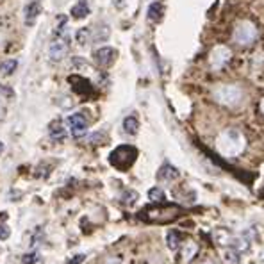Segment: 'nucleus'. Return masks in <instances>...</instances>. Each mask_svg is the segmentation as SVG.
<instances>
[{"label":"nucleus","mask_w":264,"mask_h":264,"mask_svg":"<svg viewBox=\"0 0 264 264\" xmlns=\"http://www.w3.org/2000/svg\"><path fill=\"white\" fill-rule=\"evenodd\" d=\"M84 259H86L84 254H79V255H75L73 259H70L68 264H81V262H84Z\"/></svg>","instance_id":"nucleus-26"},{"label":"nucleus","mask_w":264,"mask_h":264,"mask_svg":"<svg viewBox=\"0 0 264 264\" xmlns=\"http://www.w3.org/2000/svg\"><path fill=\"white\" fill-rule=\"evenodd\" d=\"M231 59V50L227 47H216L211 52V66L214 70H220L227 65V61Z\"/></svg>","instance_id":"nucleus-8"},{"label":"nucleus","mask_w":264,"mask_h":264,"mask_svg":"<svg viewBox=\"0 0 264 264\" xmlns=\"http://www.w3.org/2000/svg\"><path fill=\"white\" fill-rule=\"evenodd\" d=\"M166 244H168V248L172 252H177L180 244V234L177 231H168V234H166Z\"/></svg>","instance_id":"nucleus-19"},{"label":"nucleus","mask_w":264,"mask_h":264,"mask_svg":"<svg viewBox=\"0 0 264 264\" xmlns=\"http://www.w3.org/2000/svg\"><path fill=\"white\" fill-rule=\"evenodd\" d=\"M138 129H139V122L136 116H127V118L123 120V130H125L127 134L134 136L136 132H138Z\"/></svg>","instance_id":"nucleus-20"},{"label":"nucleus","mask_w":264,"mask_h":264,"mask_svg":"<svg viewBox=\"0 0 264 264\" xmlns=\"http://www.w3.org/2000/svg\"><path fill=\"white\" fill-rule=\"evenodd\" d=\"M261 111H262V112H264V99H262V100H261Z\"/></svg>","instance_id":"nucleus-28"},{"label":"nucleus","mask_w":264,"mask_h":264,"mask_svg":"<svg viewBox=\"0 0 264 264\" xmlns=\"http://www.w3.org/2000/svg\"><path fill=\"white\" fill-rule=\"evenodd\" d=\"M115 6L116 9L123 11V13L127 14H132L134 11H138L139 0H115Z\"/></svg>","instance_id":"nucleus-14"},{"label":"nucleus","mask_w":264,"mask_h":264,"mask_svg":"<svg viewBox=\"0 0 264 264\" xmlns=\"http://www.w3.org/2000/svg\"><path fill=\"white\" fill-rule=\"evenodd\" d=\"M16 66H18L16 59H6V61L0 63V75H2V77H9V75H13V71L16 70Z\"/></svg>","instance_id":"nucleus-18"},{"label":"nucleus","mask_w":264,"mask_h":264,"mask_svg":"<svg viewBox=\"0 0 264 264\" xmlns=\"http://www.w3.org/2000/svg\"><path fill=\"white\" fill-rule=\"evenodd\" d=\"M216 148L221 156L225 157H236L243 152L244 148V138L239 130L236 129H227L220 134L216 141Z\"/></svg>","instance_id":"nucleus-1"},{"label":"nucleus","mask_w":264,"mask_h":264,"mask_svg":"<svg viewBox=\"0 0 264 264\" xmlns=\"http://www.w3.org/2000/svg\"><path fill=\"white\" fill-rule=\"evenodd\" d=\"M148 200L150 202H164L166 200V193L164 190H161V187H152V190H148Z\"/></svg>","instance_id":"nucleus-21"},{"label":"nucleus","mask_w":264,"mask_h":264,"mask_svg":"<svg viewBox=\"0 0 264 264\" xmlns=\"http://www.w3.org/2000/svg\"><path fill=\"white\" fill-rule=\"evenodd\" d=\"M116 55H118V52H116L112 47H102L99 50H95L93 58H95L97 65L105 68V66H111L112 63L116 61Z\"/></svg>","instance_id":"nucleus-7"},{"label":"nucleus","mask_w":264,"mask_h":264,"mask_svg":"<svg viewBox=\"0 0 264 264\" xmlns=\"http://www.w3.org/2000/svg\"><path fill=\"white\" fill-rule=\"evenodd\" d=\"M109 34H111V31H109V25H99V27H97V32L93 34V41L107 40Z\"/></svg>","instance_id":"nucleus-22"},{"label":"nucleus","mask_w":264,"mask_h":264,"mask_svg":"<svg viewBox=\"0 0 264 264\" xmlns=\"http://www.w3.org/2000/svg\"><path fill=\"white\" fill-rule=\"evenodd\" d=\"M37 261H40V254L37 252H31V254H27L24 257V264H34Z\"/></svg>","instance_id":"nucleus-24"},{"label":"nucleus","mask_w":264,"mask_h":264,"mask_svg":"<svg viewBox=\"0 0 264 264\" xmlns=\"http://www.w3.org/2000/svg\"><path fill=\"white\" fill-rule=\"evenodd\" d=\"M68 50H70V36L66 32V18L61 16V24L55 29L54 40L48 47V58L52 63H59L68 55Z\"/></svg>","instance_id":"nucleus-2"},{"label":"nucleus","mask_w":264,"mask_h":264,"mask_svg":"<svg viewBox=\"0 0 264 264\" xmlns=\"http://www.w3.org/2000/svg\"><path fill=\"white\" fill-rule=\"evenodd\" d=\"M136 157H138V150L130 145H122L118 148H115L109 156V161L115 168L118 169H129L134 164Z\"/></svg>","instance_id":"nucleus-3"},{"label":"nucleus","mask_w":264,"mask_h":264,"mask_svg":"<svg viewBox=\"0 0 264 264\" xmlns=\"http://www.w3.org/2000/svg\"><path fill=\"white\" fill-rule=\"evenodd\" d=\"M75 40H77V43L81 45V47H86V45L89 43V41L93 40V32L89 27H82L79 29L77 34H75Z\"/></svg>","instance_id":"nucleus-17"},{"label":"nucleus","mask_w":264,"mask_h":264,"mask_svg":"<svg viewBox=\"0 0 264 264\" xmlns=\"http://www.w3.org/2000/svg\"><path fill=\"white\" fill-rule=\"evenodd\" d=\"M41 13V4L40 0H34V2L29 4L27 7H25V25H34L37 20V16H40Z\"/></svg>","instance_id":"nucleus-10"},{"label":"nucleus","mask_w":264,"mask_h":264,"mask_svg":"<svg viewBox=\"0 0 264 264\" xmlns=\"http://www.w3.org/2000/svg\"><path fill=\"white\" fill-rule=\"evenodd\" d=\"M214 99H216L218 104L227 105V107H234V105H237L241 102V99H243V91L234 84H225L214 89Z\"/></svg>","instance_id":"nucleus-4"},{"label":"nucleus","mask_w":264,"mask_h":264,"mask_svg":"<svg viewBox=\"0 0 264 264\" xmlns=\"http://www.w3.org/2000/svg\"><path fill=\"white\" fill-rule=\"evenodd\" d=\"M48 134H50V138L54 139V141H63V139L66 138L65 123H63L61 120H55V122H52L50 127H48Z\"/></svg>","instance_id":"nucleus-11"},{"label":"nucleus","mask_w":264,"mask_h":264,"mask_svg":"<svg viewBox=\"0 0 264 264\" xmlns=\"http://www.w3.org/2000/svg\"><path fill=\"white\" fill-rule=\"evenodd\" d=\"M223 259L227 264H241V259H243V254L237 252L236 248L232 247H227L223 250Z\"/></svg>","instance_id":"nucleus-15"},{"label":"nucleus","mask_w":264,"mask_h":264,"mask_svg":"<svg viewBox=\"0 0 264 264\" xmlns=\"http://www.w3.org/2000/svg\"><path fill=\"white\" fill-rule=\"evenodd\" d=\"M2 152H4V143L0 141V156H2Z\"/></svg>","instance_id":"nucleus-27"},{"label":"nucleus","mask_w":264,"mask_h":264,"mask_svg":"<svg viewBox=\"0 0 264 264\" xmlns=\"http://www.w3.org/2000/svg\"><path fill=\"white\" fill-rule=\"evenodd\" d=\"M71 16L77 18V20H82V18H86L89 14V4L88 0H79L77 4H75L73 7H71Z\"/></svg>","instance_id":"nucleus-13"},{"label":"nucleus","mask_w":264,"mask_h":264,"mask_svg":"<svg viewBox=\"0 0 264 264\" xmlns=\"http://www.w3.org/2000/svg\"><path fill=\"white\" fill-rule=\"evenodd\" d=\"M9 236H11V229L6 223H0V241L9 239Z\"/></svg>","instance_id":"nucleus-23"},{"label":"nucleus","mask_w":264,"mask_h":264,"mask_svg":"<svg viewBox=\"0 0 264 264\" xmlns=\"http://www.w3.org/2000/svg\"><path fill=\"white\" fill-rule=\"evenodd\" d=\"M198 252V244L193 243V241H186L180 248V257H182V262H190L191 259L197 255Z\"/></svg>","instance_id":"nucleus-12"},{"label":"nucleus","mask_w":264,"mask_h":264,"mask_svg":"<svg viewBox=\"0 0 264 264\" xmlns=\"http://www.w3.org/2000/svg\"><path fill=\"white\" fill-rule=\"evenodd\" d=\"M134 200H138V193H134V191H127L125 197H123V202H129L132 203Z\"/></svg>","instance_id":"nucleus-25"},{"label":"nucleus","mask_w":264,"mask_h":264,"mask_svg":"<svg viewBox=\"0 0 264 264\" xmlns=\"http://www.w3.org/2000/svg\"><path fill=\"white\" fill-rule=\"evenodd\" d=\"M163 14H164V6H163V4H161V2L150 4V7H148V20L157 22V20H161V18H163Z\"/></svg>","instance_id":"nucleus-16"},{"label":"nucleus","mask_w":264,"mask_h":264,"mask_svg":"<svg viewBox=\"0 0 264 264\" xmlns=\"http://www.w3.org/2000/svg\"><path fill=\"white\" fill-rule=\"evenodd\" d=\"M200 264H213V262H209V261H205V262H200Z\"/></svg>","instance_id":"nucleus-29"},{"label":"nucleus","mask_w":264,"mask_h":264,"mask_svg":"<svg viewBox=\"0 0 264 264\" xmlns=\"http://www.w3.org/2000/svg\"><path fill=\"white\" fill-rule=\"evenodd\" d=\"M66 127L73 138H82L88 132V120L81 112H75V115H70L66 118Z\"/></svg>","instance_id":"nucleus-6"},{"label":"nucleus","mask_w":264,"mask_h":264,"mask_svg":"<svg viewBox=\"0 0 264 264\" xmlns=\"http://www.w3.org/2000/svg\"><path fill=\"white\" fill-rule=\"evenodd\" d=\"M179 175H180V172L169 163H164L159 168V172H157V179L163 180V182H173V180L179 179Z\"/></svg>","instance_id":"nucleus-9"},{"label":"nucleus","mask_w":264,"mask_h":264,"mask_svg":"<svg viewBox=\"0 0 264 264\" xmlns=\"http://www.w3.org/2000/svg\"><path fill=\"white\" fill-rule=\"evenodd\" d=\"M234 41L239 45H243V47H248V45L255 43V40H257V29H255L254 24H250V22H239V24L236 25V29H234Z\"/></svg>","instance_id":"nucleus-5"}]
</instances>
